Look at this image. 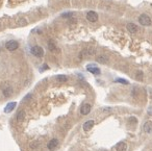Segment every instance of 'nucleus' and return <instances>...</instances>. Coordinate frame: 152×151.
Wrapping results in <instances>:
<instances>
[{"mask_svg": "<svg viewBox=\"0 0 152 151\" xmlns=\"http://www.w3.org/2000/svg\"><path fill=\"white\" fill-rule=\"evenodd\" d=\"M86 19H88L90 22H96L98 20V14L95 12H89L86 14Z\"/></svg>", "mask_w": 152, "mask_h": 151, "instance_id": "nucleus-9", "label": "nucleus"}, {"mask_svg": "<svg viewBox=\"0 0 152 151\" xmlns=\"http://www.w3.org/2000/svg\"><path fill=\"white\" fill-rule=\"evenodd\" d=\"M116 149H117V151H127L128 146L125 142H119L116 145Z\"/></svg>", "mask_w": 152, "mask_h": 151, "instance_id": "nucleus-13", "label": "nucleus"}, {"mask_svg": "<svg viewBox=\"0 0 152 151\" xmlns=\"http://www.w3.org/2000/svg\"><path fill=\"white\" fill-rule=\"evenodd\" d=\"M96 53V50L93 49V48H86V49H83L80 53H79V58H85V57H89V56H92Z\"/></svg>", "mask_w": 152, "mask_h": 151, "instance_id": "nucleus-4", "label": "nucleus"}, {"mask_svg": "<svg viewBox=\"0 0 152 151\" xmlns=\"http://www.w3.org/2000/svg\"><path fill=\"white\" fill-rule=\"evenodd\" d=\"M55 79L58 82H66L68 80V77L66 76V75H57V76L55 77Z\"/></svg>", "mask_w": 152, "mask_h": 151, "instance_id": "nucleus-17", "label": "nucleus"}, {"mask_svg": "<svg viewBox=\"0 0 152 151\" xmlns=\"http://www.w3.org/2000/svg\"><path fill=\"white\" fill-rule=\"evenodd\" d=\"M143 129L146 133H151L152 132V121H146L143 125Z\"/></svg>", "mask_w": 152, "mask_h": 151, "instance_id": "nucleus-11", "label": "nucleus"}, {"mask_svg": "<svg viewBox=\"0 0 152 151\" xmlns=\"http://www.w3.org/2000/svg\"><path fill=\"white\" fill-rule=\"evenodd\" d=\"M147 114H148L149 116H152V106L148 107V110H147Z\"/></svg>", "mask_w": 152, "mask_h": 151, "instance_id": "nucleus-24", "label": "nucleus"}, {"mask_svg": "<svg viewBox=\"0 0 152 151\" xmlns=\"http://www.w3.org/2000/svg\"><path fill=\"white\" fill-rule=\"evenodd\" d=\"M135 78L138 80H143V72L142 71H138L135 74Z\"/></svg>", "mask_w": 152, "mask_h": 151, "instance_id": "nucleus-22", "label": "nucleus"}, {"mask_svg": "<svg viewBox=\"0 0 152 151\" xmlns=\"http://www.w3.org/2000/svg\"><path fill=\"white\" fill-rule=\"evenodd\" d=\"M139 22H140L141 25H143V26H150L151 23H152V21H151V18L148 15L142 14L139 17Z\"/></svg>", "mask_w": 152, "mask_h": 151, "instance_id": "nucleus-2", "label": "nucleus"}, {"mask_svg": "<svg viewBox=\"0 0 152 151\" xmlns=\"http://www.w3.org/2000/svg\"><path fill=\"white\" fill-rule=\"evenodd\" d=\"M97 62L100 63V64H106L108 62V57L106 55H99L97 57Z\"/></svg>", "mask_w": 152, "mask_h": 151, "instance_id": "nucleus-16", "label": "nucleus"}, {"mask_svg": "<svg viewBox=\"0 0 152 151\" xmlns=\"http://www.w3.org/2000/svg\"><path fill=\"white\" fill-rule=\"evenodd\" d=\"M16 105H17L16 102H9V103H7L6 106L4 107V113L8 114V113H10V112H13V111L15 110Z\"/></svg>", "mask_w": 152, "mask_h": 151, "instance_id": "nucleus-12", "label": "nucleus"}, {"mask_svg": "<svg viewBox=\"0 0 152 151\" xmlns=\"http://www.w3.org/2000/svg\"><path fill=\"white\" fill-rule=\"evenodd\" d=\"M57 146H58V140H57V139H52V140H50L49 143H48V145H47L48 149L51 150V151L54 150V149H56Z\"/></svg>", "mask_w": 152, "mask_h": 151, "instance_id": "nucleus-8", "label": "nucleus"}, {"mask_svg": "<svg viewBox=\"0 0 152 151\" xmlns=\"http://www.w3.org/2000/svg\"><path fill=\"white\" fill-rule=\"evenodd\" d=\"M94 124H95V122H94L93 120H89V121L84 122V123H83V126H82L83 130H84V131H90L91 129L93 128Z\"/></svg>", "mask_w": 152, "mask_h": 151, "instance_id": "nucleus-10", "label": "nucleus"}, {"mask_svg": "<svg viewBox=\"0 0 152 151\" xmlns=\"http://www.w3.org/2000/svg\"><path fill=\"white\" fill-rule=\"evenodd\" d=\"M126 27H127L128 31H130V32H131V34H135V32L139 30L138 26H136L134 23H128V24L126 25Z\"/></svg>", "mask_w": 152, "mask_h": 151, "instance_id": "nucleus-15", "label": "nucleus"}, {"mask_svg": "<svg viewBox=\"0 0 152 151\" xmlns=\"http://www.w3.org/2000/svg\"><path fill=\"white\" fill-rule=\"evenodd\" d=\"M115 82H118V83H122V84H129V81L124 79V78H117L115 80Z\"/></svg>", "mask_w": 152, "mask_h": 151, "instance_id": "nucleus-19", "label": "nucleus"}, {"mask_svg": "<svg viewBox=\"0 0 152 151\" xmlns=\"http://www.w3.org/2000/svg\"><path fill=\"white\" fill-rule=\"evenodd\" d=\"M128 123L129 124H136L138 123V119L135 117H129L128 118Z\"/></svg>", "mask_w": 152, "mask_h": 151, "instance_id": "nucleus-20", "label": "nucleus"}, {"mask_svg": "<svg viewBox=\"0 0 152 151\" xmlns=\"http://www.w3.org/2000/svg\"><path fill=\"white\" fill-rule=\"evenodd\" d=\"M1 90H2V94L4 97H10L14 94V89L12 85H9L8 83H3L1 85Z\"/></svg>", "mask_w": 152, "mask_h": 151, "instance_id": "nucleus-1", "label": "nucleus"}, {"mask_svg": "<svg viewBox=\"0 0 152 151\" xmlns=\"http://www.w3.org/2000/svg\"><path fill=\"white\" fill-rule=\"evenodd\" d=\"M30 52H31L32 55H35L37 57H43V55H44V49H43L41 46H39V45H36L34 47H31Z\"/></svg>", "mask_w": 152, "mask_h": 151, "instance_id": "nucleus-3", "label": "nucleus"}, {"mask_svg": "<svg viewBox=\"0 0 152 151\" xmlns=\"http://www.w3.org/2000/svg\"><path fill=\"white\" fill-rule=\"evenodd\" d=\"M16 119H17V121H18L19 123H21V122H23V121H24V119H25V112H24L23 110H21V111H19V112L17 113V116H16Z\"/></svg>", "mask_w": 152, "mask_h": 151, "instance_id": "nucleus-14", "label": "nucleus"}, {"mask_svg": "<svg viewBox=\"0 0 152 151\" xmlns=\"http://www.w3.org/2000/svg\"><path fill=\"white\" fill-rule=\"evenodd\" d=\"M5 47H6V49H7L8 51H15V50L19 47V44H18L17 41L12 40V41H8V42L6 43Z\"/></svg>", "mask_w": 152, "mask_h": 151, "instance_id": "nucleus-5", "label": "nucleus"}, {"mask_svg": "<svg viewBox=\"0 0 152 151\" xmlns=\"http://www.w3.org/2000/svg\"><path fill=\"white\" fill-rule=\"evenodd\" d=\"M48 49L50 50V51H56V46H55V44L52 42V41H49L48 42Z\"/></svg>", "mask_w": 152, "mask_h": 151, "instance_id": "nucleus-18", "label": "nucleus"}, {"mask_svg": "<svg viewBox=\"0 0 152 151\" xmlns=\"http://www.w3.org/2000/svg\"><path fill=\"white\" fill-rule=\"evenodd\" d=\"M91 105L89 104V103H84L81 107H80V113H81V115H83V116H86V115H89L90 114V112H91Z\"/></svg>", "mask_w": 152, "mask_h": 151, "instance_id": "nucleus-7", "label": "nucleus"}, {"mask_svg": "<svg viewBox=\"0 0 152 151\" xmlns=\"http://www.w3.org/2000/svg\"><path fill=\"white\" fill-rule=\"evenodd\" d=\"M18 25H20V26H25V25H27V21H26L24 18L20 19V20L18 21Z\"/></svg>", "mask_w": 152, "mask_h": 151, "instance_id": "nucleus-21", "label": "nucleus"}, {"mask_svg": "<svg viewBox=\"0 0 152 151\" xmlns=\"http://www.w3.org/2000/svg\"><path fill=\"white\" fill-rule=\"evenodd\" d=\"M72 16H73V13H65L62 15V17H64V18H70Z\"/></svg>", "mask_w": 152, "mask_h": 151, "instance_id": "nucleus-23", "label": "nucleus"}, {"mask_svg": "<svg viewBox=\"0 0 152 151\" xmlns=\"http://www.w3.org/2000/svg\"><path fill=\"white\" fill-rule=\"evenodd\" d=\"M86 70H88L89 72H91L92 74H94V75H100V73H101L100 69L98 67H95L94 65H88Z\"/></svg>", "mask_w": 152, "mask_h": 151, "instance_id": "nucleus-6", "label": "nucleus"}]
</instances>
